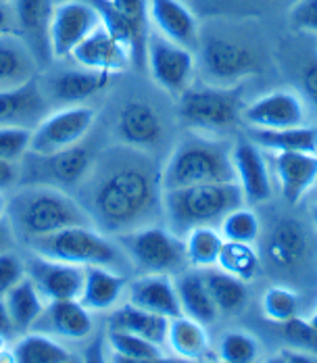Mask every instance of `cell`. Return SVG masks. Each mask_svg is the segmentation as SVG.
<instances>
[{"label":"cell","instance_id":"cell-1","mask_svg":"<svg viewBox=\"0 0 317 363\" xmlns=\"http://www.w3.org/2000/svg\"><path fill=\"white\" fill-rule=\"evenodd\" d=\"M75 190L92 225L106 236L148 225L163 211L161 167L146 150L132 146L96 152Z\"/></svg>","mask_w":317,"mask_h":363},{"label":"cell","instance_id":"cell-2","mask_svg":"<svg viewBox=\"0 0 317 363\" xmlns=\"http://www.w3.org/2000/svg\"><path fill=\"white\" fill-rule=\"evenodd\" d=\"M6 221L15 238L26 245L69 225H92L75 196L42 184H21L6 199Z\"/></svg>","mask_w":317,"mask_h":363},{"label":"cell","instance_id":"cell-3","mask_svg":"<svg viewBox=\"0 0 317 363\" xmlns=\"http://www.w3.org/2000/svg\"><path fill=\"white\" fill-rule=\"evenodd\" d=\"M161 182L163 190L194 184L236 182L232 145L217 138L213 140L205 134L179 143L161 167Z\"/></svg>","mask_w":317,"mask_h":363},{"label":"cell","instance_id":"cell-4","mask_svg":"<svg viewBox=\"0 0 317 363\" xmlns=\"http://www.w3.org/2000/svg\"><path fill=\"white\" fill-rule=\"evenodd\" d=\"M28 249L32 253L59 259L73 265H101L115 272H123L130 267L128 255L121 251L117 242L111 240V236L103 234L94 225H69L55 234L35 238L28 242Z\"/></svg>","mask_w":317,"mask_h":363},{"label":"cell","instance_id":"cell-5","mask_svg":"<svg viewBox=\"0 0 317 363\" xmlns=\"http://www.w3.org/2000/svg\"><path fill=\"white\" fill-rule=\"evenodd\" d=\"M245 203L238 182L194 184L163 190V211L182 230L209 225Z\"/></svg>","mask_w":317,"mask_h":363},{"label":"cell","instance_id":"cell-6","mask_svg":"<svg viewBox=\"0 0 317 363\" xmlns=\"http://www.w3.org/2000/svg\"><path fill=\"white\" fill-rule=\"evenodd\" d=\"M240 86H201L179 94V119L196 134H223L243 117Z\"/></svg>","mask_w":317,"mask_h":363},{"label":"cell","instance_id":"cell-7","mask_svg":"<svg viewBox=\"0 0 317 363\" xmlns=\"http://www.w3.org/2000/svg\"><path fill=\"white\" fill-rule=\"evenodd\" d=\"M117 245L128 255L130 263L142 274H176L188 263L184 240L167 228L142 225L117 234Z\"/></svg>","mask_w":317,"mask_h":363},{"label":"cell","instance_id":"cell-8","mask_svg":"<svg viewBox=\"0 0 317 363\" xmlns=\"http://www.w3.org/2000/svg\"><path fill=\"white\" fill-rule=\"evenodd\" d=\"M96 159V152L88 145H75L57 150L50 155H38L26 152L19 161L21 165V182L19 184H42V186H55L61 190L77 188L79 182L86 178L92 163Z\"/></svg>","mask_w":317,"mask_h":363},{"label":"cell","instance_id":"cell-9","mask_svg":"<svg viewBox=\"0 0 317 363\" xmlns=\"http://www.w3.org/2000/svg\"><path fill=\"white\" fill-rule=\"evenodd\" d=\"M94 119L96 111L86 105H73L48 113L32 130L30 152L50 155L84 143L90 128L94 125Z\"/></svg>","mask_w":317,"mask_h":363},{"label":"cell","instance_id":"cell-10","mask_svg":"<svg viewBox=\"0 0 317 363\" xmlns=\"http://www.w3.org/2000/svg\"><path fill=\"white\" fill-rule=\"evenodd\" d=\"M146 67L152 79L165 92L179 96L192 86L194 77V57L192 50L176 44L159 32H150L146 46Z\"/></svg>","mask_w":317,"mask_h":363},{"label":"cell","instance_id":"cell-11","mask_svg":"<svg viewBox=\"0 0 317 363\" xmlns=\"http://www.w3.org/2000/svg\"><path fill=\"white\" fill-rule=\"evenodd\" d=\"M101 15L88 0H61L55 4L50 23V48L55 59H67L71 52L101 28Z\"/></svg>","mask_w":317,"mask_h":363},{"label":"cell","instance_id":"cell-12","mask_svg":"<svg viewBox=\"0 0 317 363\" xmlns=\"http://www.w3.org/2000/svg\"><path fill=\"white\" fill-rule=\"evenodd\" d=\"M201 59L207 77L217 86H236L243 77L259 69L255 52L228 38H205L201 46Z\"/></svg>","mask_w":317,"mask_h":363},{"label":"cell","instance_id":"cell-13","mask_svg":"<svg viewBox=\"0 0 317 363\" xmlns=\"http://www.w3.org/2000/svg\"><path fill=\"white\" fill-rule=\"evenodd\" d=\"M86 267L32 253L26 259V276L34 282L44 301L79 298Z\"/></svg>","mask_w":317,"mask_h":363},{"label":"cell","instance_id":"cell-14","mask_svg":"<svg viewBox=\"0 0 317 363\" xmlns=\"http://www.w3.org/2000/svg\"><path fill=\"white\" fill-rule=\"evenodd\" d=\"M17 34L26 40L34 52L40 69H48L52 63L50 23L55 13V0H13Z\"/></svg>","mask_w":317,"mask_h":363},{"label":"cell","instance_id":"cell-15","mask_svg":"<svg viewBox=\"0 0 317 363\" xmlns=\"http://www.w3.org/2000/svg\"><path fill=\"white\" fill-rule=\"evenodd\" d=\"M94 330L90 309L77 298L48 301L32 326V332H42L57 340H86Z\"/></svg>","mask_w":317,"mask_h":363},{"label":"cell","instance_id":"cell-16","mask_svg":"<svg viewBox=\"0 0 317 363\" xmlns=\"http://www.w3.org/2000/svg\"><path fill=\"white\" fill-rule=\"evenodd\" d=\"M113 73L96 69H61L48 73L44 82H40L44 94L52 103L61 105H82L84 101L103 92Z\"/></svg>","mask_w":317,"mask_h":363},{"label":"cell","instance_id":"cell-17","mask_svg":"<svg viewBox=\"0 0 317 363\" xmlns=\"http://www.w3.org/2000/svg\"><path fill=\"white\" fill-rule=\"evenodd\" d=\"M243 119L257 130H284L305 123V107L294 92L276 90L245 107Z\"/></svg>","mask_w":317,"mask_h":363},{"label":"cell","instance_id":"cell-18","mask_svg":"<svg viewBox=\"0 0 317 363\" xmlns=\"http://www.w3.org/2000/svg\"><path fill=\"white\" fill-rule=\"evenodd\" d=\"M48 113L50 101L46 99L38 77L21 88L0 92V128L34 130Z\"/></svg>","mask_w":317,"mask_h":363},{"label":"cell","instance_id":"cell-19","mask_svg":"<svg viewBox=\"0 0 317 363\" xmlns=\"http://www.w3.org/2000/svg\"><path fill=\"white\" fill-rule=\"evenodd\" d=\"M163 119L144 101L126 103L117 115V134L126 146L152 150L163 143Z\"/></svg>","mask_w":317,"mask_h":363},{"label":"cell","instance_id":"cell-20","mask_svg":"<svg viewBox=\"0 0 317 363\" xmlns=\"http://www.w3.org/2000/svg\"><path fill=\"white\" fill-rule=\"evenodd\" d=\"M232 163L236 169V180L243 190L245 203L259 205L272 196V182L267 163L261 150L250 140H238L232 146Z\"/></svg>","mask_w":317,"mask_h":363},{"label":"cell","instance_id":"cell-21","mask_svg":"<svg viewBox=\"0 0 317 363\" xmlns=\"http://www.w3.org/2000/svg\"><path fill=\"white\" fill-rule=\"evenodd\" d=\"M73 61L79 67L96 69V72L121 73L132 67L130 50L126 44L111 36L105 28H96L90 36L86 38L73 52Z\"/></svg>","mask_w":317,"mask_h":363},{"label":"cell","instance_id":"cell-22","mask_svg":"<svg viewBox=\"0 0 317 363\" xmlns=\"http://www.w3.org/2000/svg\"><path fill=\"white\" fill-rule=\"evenodd\" d=\"M128 294L132 305L167 320L182 315L176 282L167 274H142L128 284Z\"/></svg>","mask_w":317,"mask_h":363},{"label":"cell","instance_id":"cell-23","mask_svg":"<svg viewBox=\"0 0 317 363\" xmlns=\"http://www.w3.org/2000/svg\"><path fill=\"white\" fill-rule=\"evenodd\" d=\"M148 15L161 36L190 50L199 46V21L182 0H148Z\"/></svg>","mask_w":317,"mask_h":363},{"label":"cell","instance_id":"cell-24","mask_svg":"<svg viewBox=\"0 0 317 363\" xmlns=\"http://www.w3.org/2000/svg\"><path fill=\"white\" fill-rule=\"evenodd\" d=\"M38 61L17 32L0 36V92L15 90L38 77Z\"/></svg>","mask_w":317,"mask_h":363},{"label":"cell","instance_id":"cell-25","mask_svg":"<svg viewBox=\"0 0 317 363\" xmlns=\"http://www.w3.org/2000/svg\"><path fill=\"white\" fill-rule=\"evenodd\" d=\"M276 174L286 203L296 205L316 186L317 155L309 152H276Z\"/></svg>","mask_w":317,"mask_h":363},{"label":"cell","instance_id":"cell-26","mask_svg":"<svg viewBox=\"0 0 317 363\" xmlns=\"http://www.w3.org/2000/svg\"><path fill=\"white\" fill-rule=\"evenodd\" d=\"M265 253L269 263L280 269H294L301 265L309 253V240L303 225H299L294 219H280L269 232Z\"/></svg>","mask_w":317,"mask_h":363},{"label":"cell","instance_id":"cell-27","mask_svg":"<svg viewBox=\"0 0 317 363\" xmlns=\"http://www.w3.org/2000/svg\"><path fill=\"white\" fill-rule=\"evenodd\" d=\"M126 289L128 280L123 274L101 265H88L84 274V289L77 301L90 311H106L119 303Z\"/></svg>","mask_w":317,"mask_h":363},{"label":"cell","instance_id":"cell-28","mask_svg":"<svg viewBox=\"0 0 317 363\" xmlns=\"http://www.w3.org/2000/svg\"><path fill=\"white\" fill-rule=\"evenodd\" d=\"M177 296L182 305V313L201 322L203 326H209L217 320L219 311L213 301L211 292L207 289V282L201 272H186L176 280Z\"/></svg>","mask_w":317,"mask_h":363},{"label":"cell","instance_id":"cell-29","mask_svg":"<svg viewBox=\"0 0 317 363\" xmlns=\"http://www.w3.org/2000/svg\"><path fill=\"white\" fill-rule=\"evenodd\" d=\"M115 9L123 17L130 30V59L138 72L146 69V46L150 36L148 0H113Z\"/></svg>","mask_w":317,"mask_h":363},{"label":"cell","instance_id":"cell-30","mask_svg":"<svg viewBox=\"0 0 317 363\" xmlns=\"http://www.w3.org/2000/svg\"><path fill=\"white\" fill-rule=\"evenodd\" d=\"M167 326H169L167 318L157 315L152 311H146V309L136 307L132 303H126L111 315V326L109 328L138 334L142 338L163 347V345H167Z\"/></svg>","mask_w":317,"mask_h":363},{"label":"cell","instance_id":"cell-31","mask_svg":"<svg viewBox=\"0 0 317 363\" xmlns=\"http://www.w3.org/2000/svg\"><path fill=\"white\" fill-rule=\"evenodd\" d=\"M167 345L176 355L190 362H201L209 353V336L205 326L184 313L169 320Z\"/></svg>","mask_w":317,"mask_h":363},{"label":"cell","instance_id":"cell-32","mask_svg":"<svg viewBox=\"0 0 317 363\" xmlns=\"http://www.w3.org/2000/svg\"><path fill=\"white\" fill-rule=\"evenodd\" d=\"M250 140L274 152H309L317 155V128L294 125L284 130H250Z\"/></svg>","mask_w":317,"mask_h":363},{"label":"cell","instance_id":"cell-33","mask_svg":"<svg viewBox=\"0 0 317 363\" xmlns=\"http://www.w3.org/2000/svg\"><path fill=\"white\" fill-rule=\"evenodd\" d=\"M4 303L11 315V322L17 334L30 332L38 315L44 309V298L34 286V282L26 276L19 284H15L11 291L4 294Z\"/></svg>","mask_w":317,"mask_h":363},{"label":"cell","instance_id":"cell-34","mask_svg":"<svg viewBox=\"0 0 317 363\" xmlns=\"http://www.w3.org/2000/svg\"><path fill=\"white\" fill-rule=\"evenodd\" d=\"M203 278L207 282V289L211 292L219 313L234 315L245 309L248 298L245 280H240L223 269H213V267L203 272Z\"/></svg>","mask_w":317,"mask_h":363},{"label":"cell","instance_id":"cell-35","mask_svg":"<svg viewBox=\"0 0 317 363\" xmlns=\"http://www.w3.org/2000/svg\"><path fill=\"white\" fill-rule=\"evenodd\" d=\"M15 362L19 363H67L71 353L52 336L42 332H26L13 349Z\"/></svg>","mask_w":317,"mask_h":363},{"label":"cell","instance_id":"cell-36","mask_svg":"<svg viewBox=\"0 0 317 363\" xmlns=\"http://www.w3.org/2000/svg\"><path fill=\"white\" fill-rule=\"evenodd\" d=\"M109 347L111 353L115 355V362H130V363H150V362H163V351L159 345L142 338L138 334L132 332H123V330H115L109 328Z\"/></svg>","mask_w":317,"mask_h":363},{"label":"cell","instance_id":"cell-37","mask_svg":"<svg viewBox=\"0 0 317 363\" xmlns=\"http://www.w3.org/2000/svg\"><path fill=\"white\" fill-rule=\"evenodd\" d=\"M184 247L190 265H194L196 269H209L217 265L223 247V236L211 225H194L188 230Z\"/></svg>","mask_w":317,"mask_h":363},{"label":"cell","instance_id":"cell-38","mask_svg":"<svg viewBox=\"0 0 317 363\" xmlns=\"http://www.w3.org/2000/svg\"><path fill=\"white\" fill-rule=\"evenodd\" d=\"M219 269L240 278V280H252L259 274L261 261L257 251L250 247V242H234V240H223L221 253L217 259Z\"/></svg>","mask_w":317,"mask_h":363},{"label":"cell","instance_id":"cell-39","mask_svg":"<svg viewBox=\"0 0 317 363\" xmlns=\"http://www.w3.org/2000/svg\"><path fill=\"white\" fill-rule=\"evenodd\" d=\"M259 232H261V223L257 213L243 205L226 213L219 225V234L223 236V240H234V242L252 245L259 238Z\"/></svg>","mask_w":317,"mask_h":363},{"label":"cell","instance_id":"cell-40","mask_svg":"<svg viewBox=\"0 0 317 363\" xmlns=\"http://www.w3.org/2000/svg\"><path fill=\"white\" fill-rule=\"evenodd\" d=\"M261 309L269 322L284 324L299 313V294L286 286H272L261 298Z\"/></svg>","mask_w":317,"mask_h":363},{"label":"cell","instance_id":"cell-41","mask_svg":"<svg viewBox=\"0 0 317 363\" xmlns=\"http://www.w3.org/2000/svg\"><path fill=\"white\" fill-rule=\"evenodd\" d=\"M259 357V342L247 332H226L219 340V359L226 363H250Z\"/></svg>","mask_w":317,"mask_h":363},{"label":"cell","instance_id":"cell-42","mask_svg":"<svg viewBox=\"0 0 317 363\" xmlns=\"http://www.w3.org/2000/svg\"><path fill=\"white\" fill-rule=\"evenodd\" d=\"M32 130L26 128H0V159L21 161L30 150Z\"/></svg>","mask_w":317,"mask_h":363},{"label":"cell","instance_id":"cell-43","mask_svg":"<svg viewBox=\"0 0 317 363\" xmlns=\"http://www.w3.org/2000/svg\"><path fill=\"white\" fill-rule=\"evenodd\" d=\"M284 336L290 342V347L296 349H317V330L309 320H303L294 315L292 320L284 322Z\"/></svg>","mask_w":317,"mask_h":363},{"label":"cell","instance_id":"cell-44","mask_svg":"<svg viewBox=\"0 0 317 363\" xmlns=\"http://www.w3.org/2000/svg\"><path fill=\"white\" fill-rule=\"evenodd\" d=\"M26 278V261L13 251L0 253V298Z\"/></svg>","mask_w":317,"mask_h":363},{"label":"cell","instance_id":"cell-45","mask_svg":"<svg viewBox=\"0 0 317 363\" xmlns=\"http://www.w3.org/2000/svg\"><path fill=\"white\" fill-rule=\"evenodd\" d=\"M290 21L301 32L317 34V0H296L290 11Z\"/></svg>","mask_w":317,"mask_h":363},{"label":"cell","instance_id":"cell-46","mask_svg":"<svg viewBox=\"0 0 317 363\" xmlns=\"http://www.w3.org/2000/svg\"><path fill=\"white\" fill-rule=\"evenodd\" d=\"M21 182V165L19 161L0 159V192L15 188Z\"/></svg>","mask_w":317,"mask_h":363},{"label":"cell","instance_id":"cell-47","mask_svg":"<svg viewBox=\"0 0 317 363\" xmlns=\"http://www.w3.org/2000/svg\"><path fill=\"white\" fill-rule=\"evenodd\" d=\"M301 84H303V92L307 94V99L317 107V57H313L301 73Z\"/></svg>","mask_w":317,"mask_h":363},{"label":"cell","instance_id":"cell-48","mask_svg":"<svg viewBox=\"0 0 317 363\" xmlns=\"http://www.w3.org/2000/svg\"><path fill=\"white\" fill-rule=\"evenodd\" d=\"M313 353H309V351H305V349H296V347H292V349H282L280 353H278V357L276 359H272V362H278V363H317V357H311Z\"/></svg>","mask_w":317,"mask_h":363},{"label":"cell","instance_id":"cell-49","mask_svg":"<svg viewBox=\"0 0 317 363\" xmlns=\"http://www.w3.org/2000/svg\"><path fill=\"white\" fill-rule=\"evenodd\" d=\"M9 32H17L13 4L11 2H0V36L9 34Z\"/></svg>","mask_w":317,"mask_h":363},{"label":"cell","instance_id":"cell-50","mask_svg":"<svg viewBox=\"0 0 317 363\" xmlns=\"http://www.w3.org/2000/svg\"><path fill=\"white\" fill-rule=\"evenodd\" d=\"M15 242H17V238H15V234H13L6 218L0 219V253L2 251H11Z\"/></svg>","mask_w":317,"mask_h":363},{"label":"cell","instance_id":"cell-51","mask_svg":"<svg viewBox=\"0 0 317 363\" xmlns=\"http://www.w3.org/2000/svg\"><path fill=\"white\" fill-rule=\"evenodd\" d=\"M0 334H2L4 338H11L13 334H17L13 322H11V315H9V309H6L4 298H0Z\"/></svg>","mask_w":317,"mask_h":363},{"label":"cell","instance_id":"cell-52","mask_svg":"<svg viewBox=\"0 0 317 363\" xmlns=\"http://www.w3.org/2000/svg\"><path fill=\"white\" fill-rule=\"evenodd\" d=\"M6 218V196L4 192H0V219Z\"/></svg>","mask_w":317,"mask_h":363},{"label":"cell","instance_id":"cell-53","mask_svg":"<svg viewBox=\"0 0 317 363\" xmlns=\"http://www.w3.org/2000/svg\"><path fill=\"white\" fill-rule=\"evenodd\" d=\"M309 322H311V324H313V328H316V330H317V311H316V313H313V318H311Z\"/></svg>","mask_w":317,"mask_h":363},{"label":"cell","instance_id":"cell-54","mask_svg":"<svg viewBox=\"0 0 317 363\" xmlns=\"http://www.w3.org/2000/svg\"><path fill=\"white\" fill-rule=\"evenodd\" d=\"M4 342H6V338H4V336H2V334H0V351H2V349H4Z\"/></svg>","mask_w":317,"mask_h":363},{"label":"cell","instance_id":"cell-55","mask_svg":"<svg viewBox=\"0 0 317 363\" xmlns=\"http://www.w3.org/2000/svg\"><path fill=\"white\" fill-rule=\"evenodd\" d=\"M311 216H313V221H316V225H317V205L313 207V211H311Z\"/></svg>","mask_w":317,"mask_h":363},{"label":"cell","instance_id":"cell-56","mask_svg":"<svg viewBox=\"0 0 317 363\" xmlns=\"http://www.w3.org/2000/svg\"><path fill=\"white\" fill-rule=\"evenodd\" d=\"M0 2H13V0H0Z\"/></svg>","mask_w":317,"mask_h":363}]
</instances>
